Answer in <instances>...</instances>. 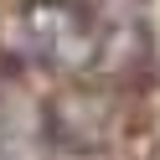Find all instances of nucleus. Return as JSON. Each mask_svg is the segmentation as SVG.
Returning a JSON list of instances; mask_svg holds the SVG:
<instances>
[{"label":"nucleus","instance_id":"obj_1","mask_svg":"<svg viewBox=\"0 0 160 160\" xmlns=\"http://www.w3.org/2000/svg\"><path fill=\"white\" fill-rule=\"evenodd\" d=\"M21 57L62 72L98 67V21L88 16V0H31L21 11Z\"/></svg>","mask_w":160,"mask_h":160}]
</instances>
